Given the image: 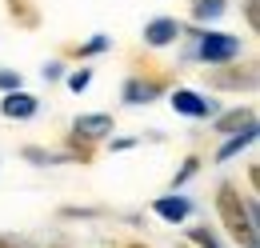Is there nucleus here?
<instances>
[{
  "label": "nucleus",
  "mask_w": 260,
  "mask_h": 248,
  "mask_svg": "<svg viewBox=\"0 0 260 248\" xmlns=\"http://www.w3.org/2000/svg\"><path fill=\"white\" fill-rule=\"evenodd\" d=\"M216 212H220V224L228 228V236L244 248H260L256 240V204H244L240 192L232 184H220L216 192Z\"/></svg>",
  "instance_id": "obj_1"
},
{
  "label": "nucleus",
  "mask_w": 260,
  "mask_h": 248,
  "mask_svg": "<svg viewBox=\"0 0 260 248\" xmlns=\"http://www.w3.org/2000/svg\"><path fill=\"white\" fill-rule=\"evenodd\" d=\"M200 60L204 64H228L240 56V36L232 32H200Z\"/></svg>",
  "instance_id": "obj_2"
},
{
  "label": "nucleus",
  "mask_w": 260,
  "mask_h": 248,
  "mask_svg": "<svg viewBox=\"0 0 260 248\" xmlns=\"http://www.w3.org/2000/svg\"><path fill=\"white\" fill-rule=\"evenodd\" d=\"M168 100H172V108H176L180 116H192V120H204V116H212V112H216V100H212V96L192 92V88H176Z\"/></svg>",
  "instance_id": "obj_3"
},
{
  "label": "nucleus",
  "mask_w": 260,
  "mask_h": 248,
  "mask_svg": "<svg viewBox=\"0 0 260 248\" xmlns=\"http://www.w3.org/2000/svg\"><path fill=\"white\" fill-rule=\"evenodd\" d=\"M180 20H172V16H156V20H148L144 24V44L148 48H164V44H176L180 40Z\"/></svg>",
  "instance_id": "obj_4"
},
{
  "label": "nucleus",
  "mask_w": 260,
  "mask_h": 248,
  "mask_svg": "<svg viewBox=\"0 0 260 248\" xmlns=\"http://www.w3.org/2000/svg\"><path fill=\"white\" fill-rule=\"evenodd\" d=\"M116 124L112 116H104V112H84V116H76L72 124V136H80V140H100V136H108Z\"/></svg>",
  "instance_id": "obj_5"
},
{
  "label": "nucleus",
  "mask_w": 260,
  "mask_h": 248,
  "mask_svg": "<svg viewBox=\"0 0 260 248\" xmlns=\"http://www.w3.org/2000/svg\"><path fill=\"white\" fill-rule=\"evenodd\" d=\"M36 108H40V104H36V96L16 92V88H12V92L0 100V112H4L8 120H32V116H36Z\"/></svg>",
  "instance_id": "obj_6"
},
{
  "label": "nucleus",
  "mask_w": 260,
  "mask_h": 248,
  "mask_svg": "<svg viewBox=\"0 0 260 248\" xmlns=\"http://www.w3.org/2000/svg\"><path fill=\"white\" fill-rule=\"evenodd\" d=\"M152 212L168 224H180V220L192 212V200L188 196H160V200H152Z\"/></svg>",
  "instance_id": "obj_7"
},
{
  "label": "nucleus",
  "mask_w": 260,
  "mask_h": 248,
  "mask_svg": "<svg viewBox=\"0 0 260 248\" xmlns=\"http://www.w3.org/2000/svg\"><path fill=\"white\" fill-rule=\"evenodd\" d=\"M156 92H160V80H140V76H132L128 84H124V100H128V104H148Z\"/></svg>",
  "instance_id": "obj_8"
},
{
  "label": "nucleus",
  "mask_w": 260,
  "mask_h": 248,
  "mask_svg": "<svg viewBox=\"0 0 260 248\" xmlns=\"http://www.w3.org/2000/svg\"><path fill=\"white\" fill-rule=\"evenodd\" d=\"M248 124H256V116H252V108H236V112H224V116L216 120V132H224V136H232V132H240V128H248Z\"/></svg>",
  "instance_id": "obj_9"
},
{
  "label": "nucleus",
  "mask_w": 260,
  "mask_h": 248,
  "mask_svg": "<svg viewBox=\"0 0 260 248\" xmlns=\"http://www.w3.org/2000/svg\"><path fill=\"white\" fill-rule=\"evenodd\" d=\"M252 140H256V124H248V128H240V132H232V140H228L224 148L216 152V160H232L236 152H244V148H248Z\"/></svg>",
  "instance_id": "obj_10"
},
{
  "label": "nucleus",
  "mask_w": 260,
  "mask_h": 248,
  "mask_svg": "<svg viewBox=\"0 0 260 248\" xmlns=\"http://www.w3.org/2000/svg\"><path fill=\"white\" fill-rule=\"evenodd\" d=\"M224 0H192V16L196 20H220L224 16Z\"/></svg>",
  "instance_id": "obj_11"
},
{
  "label": "nucleus",
  "mask_w": 260,
  "mask_h": 248,
  "mask_svg": "<svg viewBox=\"0 0 260 248\" xmlns=\"http://www.w3.org/2000/svg\"><path fill=\"white\" fill-rule=\"evenodd\" d=\"M8 12H12V16L24 24V28H32V24H36V12L24 4V0H8Z\"/></svg>",
  "instance_id": "obj_12"
},
{
  "label": "nucleus",
  "mask_w": 260,
  "mask_h": 248,
  "mask_svg": "<svg viewBox=\"0 0 260 248\" xmlns=\"http://www.w3.org/2000/svg\"><path fill=\"white\" fill-rule=\"evenodd\" d=\"M252 80H256V72L248 68V72H228V76H216V84H232V88H252Z\"/></svg>",
  "instance_id": "obj_13"
},
{
  "label": "nucleus",
  "mask_w": 260,
  "mask_h": 248,
  "mask_svg": "<svg viewBox=\"0 0 260 248\" xmlns=\"http://www.w3.org/2000/svg\"><path fill=\"white\" fill-rule=\"evenodd\" d=\"M188 240H192V244H200V248H220V240H216L208 228H192V232H188Z\"/></svg>",
  "instance_id": "obj_14"
},
{
  "label": "nucleus",
  "mask_w": 260,
  "mask_h": 248,
  "mask_svg": "<svg viewBox=\"0 0 260 248\" xmlns=\"http://www.w3.org/2000/svg\"><path fill=\"white\" fill-rule=\"evenodd\" d=\"M88 80H92V72H88V68H80V72H72V76H68V88H72V92H84V88H88Z\"/></svg>",
  "instance_id": "obj_15"
},
{
  "label": "nucleus",
  "mask_w": 260,
  "mask_h": 248,
  "mask_svg": "<svg viewBox=\"0 0 260 248\" xmlns=\"http://www.w3.org/2000/svg\"><path fill=\"white\" fill-rule=\"evenodd\" d=\"M24 156H28L32 164H56V160H60L56 152H44V148H24Z\"/></svg>",
  "instance_id": "obj_16"
},
{
  "label": "nucleus",
  "mask_w": 260,
  "mask_h": 248,
  "mask_svg": "<svg viewBox=\"0 0 260 248\" xmlns=\"http://www.w3.org/2000/svg\"><path fill=\"white\" fill-rule=\"evenodd\" d=\"M100 48H108V36H96V40H88V44H80L76 52H80V56H92V52H100Z\"/></svg>",
  "instance_id": "obj_17"
},
{
  "label": "nucleus",
  "mask_w": 260,
  "mask_h": 248,
  "mask_svg": "<svg viewBox=\"0 0 260 248\" xmlns=\"http://www.w3.org/2000/svg\"><path fill=\"white\" fill-rule=\"evenodd\" d=\"M192 172H196V156H192V160H184V168H180V172L172 176V188H180L184 180H188V176H192Z\"/></svg>",
  "instance_id": "obj_18"
},
{
  "label": "nucleus",
  "mask_w": 260,
  "mask_h": 248,
  "mask_svg": "<svg viewBox=\"0 0 260 248\" xmlns=\"http://www.w3.org/2000/svg\"><path fill=\"white\" fill-rule=\"evenodd\" d=\"M0 88H8V92H12V88H20V76H16V72H8V68H0Z\"/></svg>",
  "instance_id": "obj_19"
},
{
  "label": "nucleus",
  "mask_w": 260,
  "mask_h": 248,
  "mask_svg": "<svg viewBox=\"0 0 260 248\" xmlns=\"http://www.w3.org/2000/svg\"><path fill=\"white\" fill-rule=\"evenodd\" d=\"M244 12H248V24L256 28V0H248V4H244Z\"/></svg>",
  "instance_id": "obj_20"
},
{
  "label": "nucleus",
  "mask_w": 260,
  "mask_h": 248,
  "mask_svg": "<svg viewBox=\"0 0 260 248\" xmlns=\"http://www.w3.org/2000/svg\"><path fill=\"white\" fill-rule=\"evenodd\" d=\"M0 248H16V244H12V240H0Z\"/></svg>",
  "instance_id": "obj_21"
}]
</instances>
